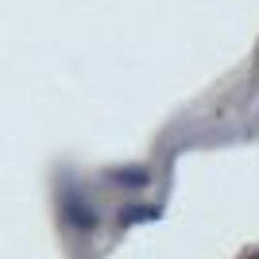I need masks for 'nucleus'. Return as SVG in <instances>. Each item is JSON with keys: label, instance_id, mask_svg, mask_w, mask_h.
I'll return each mask as SVG.
<instances>
[{"label": "nucleus", "instance_id": "nucleus-3", "mask_svg": "<svg viewBox=\"0 0 259 259\" xmlns=\"http://www.w3.org/2000/svg\"><path fill=\"white\" fill-rule=\"evenodd\" d=\"M251 259H259V251H255V255H251Z\"/></svg>", "mask_w": 259, "mask_h": 259}, {"label": "nucleus", "instance_id": "nucleus-1", "mask_svg": "<svg viewBox=\"0 0 259 259\" xmlns=\"http://www.w3.org/2000/svg\"><path fill=\"white\" fill-rule=\"evenodd\" d=\"M155 217H159V209H155V205H136V209H124V213H120V221H124V225H132V221H155Z\"/></svg>", "mask_w": 259, "mask_h": 259}, {"label": "nucleus", "instance_id": "nucleus-2", "mask_svg": "<svg viewBox=\"0 0 259 259\" xmlns=\"http://www.w3.org/2000/svg\"><path fill=\"white\" fill-rule=\"evenodd\" d=\"M112 178H116V186H132V190L147 186V170H116Z\"/></svg>", "mask_w": 259, "mask_h": 259}]
</instances>
